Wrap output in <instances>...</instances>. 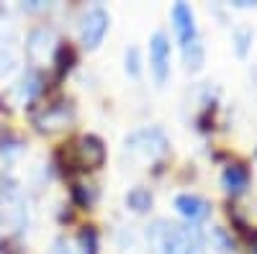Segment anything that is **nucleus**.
Wrapping results in <instances>:
<instances>
[{"label":"nucleus","instance_id":"f257e3e1","mask_svg":"<svg viewBox=\"0 0 257 254\" xmlns=\"http://www.w3.org/2000/svg\"><path fill=\"white\" fill-rule=\"evenodd\" d=\"M170 149V141L165 136L162 129L157 126H147V129H137L123 139V157H128L132 162H142V164H152L157 159H162Z\"/></svg>","mask_w":257,"mask_h":254},{"label":"nucleus","instance_id":"f03ea898","mask_svg":"<svg viewBox=\"0 0 257 254\" xmlns=\"http://www.w3.org/2000/svg\"><path fill=\"white\" fill-rule=\"evenodd\" d=\"M111 29V16L103 6H90L80 16V24H77V34H80V44L93 52L103 44L105 34Z\"/></svg>","mask_w":257,"mask_h":254},{"label":"nucleus","instance_id":"7ed1b4c3","mask_svg":"<svg viewBox=\"0 0 257 254\" xmlns=\"http://www.w3.org/2000/svg\"><path fill=\"white\" fill-rule=\"evenodd\" d=\"M72 123H75V105H72V100H57V103L47 105L44 111H39L34 116V129L39 134H47V136L70 129Z\"/></svg>","mask_w":257,"mask_h":254},{"label":"nucleus","instance_id":"20e7f679","mask_svg":"<svg viewBox=\"0 0 257 254\" xmlns=\"http://www.w3.org/2000/svg\"><path fill=\"white\" fill-rule=\"evenodd\" d=\"M54 52H57V34H54L52 26H36V29L29 31V36H26V57L34 65V70L47 65V62H52Z\"/></svg>","mask_w":257,"mask_h":254},{"label":"nucleus","instance_id":"39448f33","mask_svg":"<svg viewBox=\"0 0 257 254\" xmlns=\"http://www.w3.org/2000/svg\"><path fill=\"white\" fill-rule=\"evenodd\" d=\"M147 241L157 254H185L178 226L167 223L162 218H157L147 226Z\"/></svg>","mask_w":257,"mask_h":254},{"label":"nucleus","instance_id":"423d86ee","mask_svg":"<svg viewBox=\"0 0 257 254\" xmlns=\"http://www.w3.org/2000/svg\"><path fill=\"white\" fill-rule=\"evenodd\" d=\"M149 70L157 85H165L170 77V39L162 31H155L149 39Z\"/></svg>","mask_w":257,"mask_h":254},{"label":"nucleus","instance_id":"0eeeda50","mask_svg":"<svg viewBox=\"0 0 257 254\" xmlns=\"http://www.w3.org/2000/svg\"><path fill=\"white\" fill-rule=\"evenodd\" d=\"M173 26H175V36L180 41V49L201 41V34H198V26H196V13H193V8L188 3L173 6Z\"/></svg>","mask_w":257,"mask_h":254},{"label":"nucleus","instance_id":"6e6552de","mask_svg":"<svg viewBox=\"0 0 257 254\" xmlns=\"http://www.w3.org/2000/svg\"><path fill=\"white\" fill-rule=\"evenodd\" d=\"M75 152H77V162L85 169H98V167L105 164V144L98 136H93V134L80 136Z\"/></svg>","mask_w":257,"mask_h":254},{"label":"nucleus","instance_id":"1a4fd4ad","mask_svg":"<svg viewBox=\"0 0 257 254\" xmlns=\"http://www.w3.org/2000/svg\"><path fill=\"white\" fill-rule=\"evenodd\" d=\"M175 208H178V213L190 223V226H196L201 221H206L211 216V203L201 195H193V193H183L175 198Z\"/></svg>","mask_w":257,"mask_h":254},{"label":"nucleus","instance_id":"9d476101","mask_svg":"<svg viewBox=\"0 0 257 254\" xmlns=\"http://www.w3.org/2000/svg\"><path fill=\"white\" fill-rule=\"evenodd\" d=\"M41 88H44V80H41L39 70L29 67L24 75L18 77V82L13 85V88H11L8 93L16 98V103H18V105H26V103H31V100L41 93Z\"/></svg>","mask_w":257,"mask_h":254},{"label":"nucleus","instance_id":"9b49d317","mask_svg":"<svg viewBox=\"0 0 257 254\" xmlns=\"http://www.w3.org/2000/svg\"><path fill=\"white\" fill-rule=\"evenodd\" d=\"M221 185L229 195H242L247 185H249V172H247V167L244 164H226L224 167V172H221Z\"/></svg>","mask_w":257,"mask_h":254},{"label":"nucleus","instance_id":"f8f14e48","mask_svg":"<svg viewBox=\"0 0 257 254\" xmlns=\"http://www.w3.org/2000/svg\"><path fill=\"white\" fill-rule=\"evenodd\" d=\"M180 231V241H183V251L185 254H206V239L196 226H178Z\"/></svg>","mask_w":257,"mask_h":254},{"label":"nucleus","instance_id":"ddd939ff","mask_svg":"<svg viewBox=\"0 0 257 254\" xmlns=\"http://www.w3.org/2000/svg\"><path fill=\"white\" fill-rule=\"evenodd\" d=\"M123 203H126V208H128V210H134V213H147V210H152L155 198H152V193H149L147 187L137 185V187H132V190L126 193Z\"/></svg>","mask_w":257,"mask_h":254},{"label":"nucleus","instance_id":"4468645a","mask_svg":"<svg viewBox=\"0 0 257 254\" xmlns=\"http://www.w3.org/2000/svg\"><path fill=\"white\" fill-rule=\"evenodd\" d=\"M183 62H185V67L193 70V72H198L203 67V62H206V49H203V41H196V44H190L183 49Z\"/></svg>","mask_w":257,"mask_h":254},{"label":"nucleus","instance_id":"2eb2a0df","mask_svg":"<svg viewBox=\"0 0 257 254\" xmlns=\"http://www.w3.org/2000/svg\"><path fill=\"white\" fill-rule=\"evenodd\" d=\"M24 141H18V139H6V141H0V167H8L13 164L21 154H24Z\"/></svg>","mask_w":257,"mask_h":254},{"label":"nucleus","instance_id":"dca6fc26","mask_svg":"<svg viewBox=\"0 0 257 254\" xmlns=\"http://www.w3.org/2000/svg\"><path fill=\"white\" fill-rule=\"evenodd\" d=\"M77 254H98V231L95 228H82L77 234Z\"/></svg>","mask_w":257,"mask_h":254},{"label":"nucleus","instance_id":"f3484780","mask_svg":"<svg viewBox=\"0 0 257 254\" xmlns=\"http://www.w3.org/2000/svg\"><path fill=\"white\" fill-rule=\"evenodd\" d=\"M123 70L128 77H139L142 75V52L139 47H126V54H123Z\"/></svg>","mask_w":257,"mask_h":254},{"label":"nucleus","instance_id":"a211bd4d","mask_svg":"<svg viewBox=\"0 0 257 254\" xmlns=\"http://www.w3.org/2000/svg\"><path fill=\"white\" fill-rule=\"evenodd\" d=\"M54 65H57V72L59 75H64V72H70V67H72V62H75V52L70 49V47H57V52H54Z\"/></svg>","mask_w":257,"mask_h":254},{"label":"nucleus","instance_id":"6ab92c4d","mask_svg":"<svg viewBox=\"0 0 257 254\" xmlns=\"http://www.w3.org/2000/svg\"><path fill=\"white\" fill-rule=\"evenodd\" d=\"M95 198H98L95 185H85V182H77V185H75V200H77L82 208L93 205V203H95Z\"/></svg>","mask_w":257,"mask_h":254},{"label":"nucleus","instance_id":"aec40b11","mask_svg":"<svg viewBox=\"0 0 257 254\" xmlns=\"http://www.w3.org/2000/svg\"><path fill=\"white\" fill-rule=\"evenodd\" d=\"M252 29H247V26H242V29H237L234 31V49H237V54L239 57H247V52H249V44H252Z\"/></svg>","mask_w":257,"mask_h":254},{"label":"nucleus","instance_id":"412c9836","mask_svg":"<svg viewBox=\"0 0 257 254\" xmlns=\"http://www.w3.org/2000/svg\"><path fill=\"white\" fill-rule=\"evenodd\" d=\"M211 239H213V244H216V249H219L221 254L234 251V241H231V236L226 234L224 228H213V231H211Z\"/></svg>","mask_w":257,"mask_h":254},{"label":"nucleus","instance_id":"4be33fe9","mask_svg":"<svg viewBox=\"0 0 257 254\" xmlns=\"http://www.w3.org/2000/svg\"><path fill=\"white\" fill-rule=\"evenodd\" d=\"M16 67V57L6 49H0V75H8Z\"/></svg>","mask_w":257,"mask_h":254},{"label":"nucleus","instance_id":"5701e85b","mask_svg":"<svg viewBox=\"0 0 257 254\" xmlns=\"http://www.w3.org/2000/svg\"><path fill=\"white\" fill-rule=\"evenodd\" d=\"M54 254H77L72 246H70V241L67 239H54Z\"/></svg>","mask_w":257,"mask_h":254},{"label":"nucleus","instance_id":"b1692460","mask_svg":"<svg viewBox=\"0 0 257 254\" xmlns=\"http://www.w3.org/2000/svg\"><path fill=\"white\" fill-rule=\"evenodd\" d=\"M24 8H26V11H44L47 6H44V3H39V0H34V3H29V6H24Z\"/></svg>","mask_w":257,"mask_h":254},{"label":"nucleus","instance_id":"393cba45","mask_svg":"<svg viewBox=\"0 0 257 254\" xmlns=\"http://www.w3.org/2000/svg\"><path fill=\"white\" fill-rule=\"evenodd\" d=\"M252 254H257V236H254V241H252Z\"/></svg>","mask_w":257,"mask_h":254},{"label":"nucleus","instance_id":"a878e982","mask_svg":"<svg viewBox=\"0 0 257 254\" xmlns=\"http://www.w3.org/2000/svg\"><path fill=\"white\" fill-rule=\"evenodd\" d=\"M254 154H257V152H254Z\"/></svg>","mask_w":257,"mask_h":254}]
</instances>
